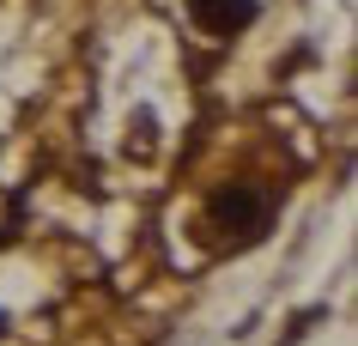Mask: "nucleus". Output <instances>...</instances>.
Segmentation results:
<instances>
[{"label": "nucleus", "instance_id": "obj_1", "mask_svg": "<svg viewBox=\"0 0 358 346\" xmlns=\"http://www.w3.org/2000/svg\"><path fill=\"white\" fill-rule=\"evenodd\" d=\"M267 225H273V194L255 189V182H231L207 207V231H219L225 243H255Z\"/></svg>", "mask_w": 358, "mask_h": 346}, {"label": "nucleus", "instance_id": "obj_2", "mask_svg": "<svg viewBox=\"0 0 358 346\" xmlns=\"http://www.w3.org/2000/svg\"><path fill=\"white\" fill-rule=\"evenodd\" d=\"M189 13L201 31H213V37H231V31H243L249 19H255V0H189Z\"/></svg>", "mask_w": 358, "mask_h": 346}]
</instances>
